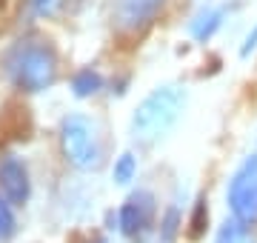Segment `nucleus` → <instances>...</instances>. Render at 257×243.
<instances>
[{
  "label": "nucleus",
  "instance_id": "nucleus-15",
  "mask_svg": "<svg viewBox=\"0 0 257 243\" xmlns=\"http://www.w3.org/2000/svg\"><path fill=\"white\" fill-rule=\"evenodd\" d=\"M29 6H32L37 18H49V15H55L60 9V0H29Z\"/></svg>",
  "mask_w": 257,
  "mask_h": 243
},
{
  "label": "nucleus",
  "instance_id": "nucleus-2",
  "mask_svg": "<svg viewBox=\"0 0 257 243\" xmlns=\"http://www.w3.org/2000/svg\"><path fill=\"white\" fill-rule=\"evenodd\" d=\"M6 75L23 92H43L57 77L55 49L40 40H20L6 55Z\"/></svg>",
  "mask_w": 257,
  "mask_h": 243
},
{
  "label": "nucleus",
  "instance_id": "nucleus-5",
  "mask_svg": "<svg viewBox=\"0 0 257 243\" xmlns=\"http://www.w3.org/2000/svg\"><path fill=\"white\" fill-rule=\"evenodd\" d=\"M152 217H155V195L146 192V189H138V192H132L126 197V203L120 206L117 226L126 237H135V234L146 232Z\"/></svg>",
  "mask_w": 257,
  "mask_h": 243
},
{
  "label": "nucleus",
  "instance_id": "nucleus-14",
  "mask_svg": "<svg viewBox=\"0 0 257 243\" xmlns=\"http://www.w3.org/2000/svg\"><path fill=\"white\" fill-rule=\"evenodd\" d=\"M206 220H209V209H206V200H197V206H194V215L192 220H189V234H192L194 240L203 234V229H206Z\"/></svg>",
  "mask_w": 257,
  "mask_h": 243
},
{
  "label": "nucleus",
  "instance_id": "nucleus-10",
  "mask_svg": "<svg viewBox=\"0 0 257 243\" xmlns=\"http://www.w3.org/2000/svg\"><path fill=\"white\" fill-rule=\"evenodd\" d=\"M100 86H103L100 75H97V72H92V69H80V72L72 77V92H74V97H89V94H94Z\"/></svg>",
  "mask_w": 257,
  "mask_h": 243
},
{
  "label": "nucleus",
  "instance_id": "nucleus-7",
  "mask_svg": "<svg viewBox=\"0 0 257 243\" xmlns=\"http://www.w3.org/2000/svg\"><path fill=\"white\" fill-rule=\"evenodd\" d=\"M166 0H114V26L120 32H140L149 26Z\"/></svg>",
  "mask_w": 257,
  "mask_h": 243
},
{
  "label": "nucleus",
  "instance_id": "nucleus-16",
  "mask_svg": "<svg viewBox=\"0 0 257 243\" xmlns=\"http://www.w3.org/2000/svg\"><path fill=\"white\" fill-rule=\"evenodd\" d=\"M254 49H257V23H254V29H251V32L246 35V40H243V49H240V55L248 57L251 52H254Z\"/></svg>",
  "mask_w": 257,
  "mask_h": 243
},
{
  "label": "nucleus",
  "instance_id": "nucleus-18",
  "mask_svg": "<svg viewBox=\"0 0 257 243\" xmlns=\"http://www.w3.org/2000/svg\"><path fill=\"white\" fill-rule=\"evenodd\" d=\"M0 6H3V0H0Z\"/></svg>",
  "mask_w": 257,
  "mask_h": 243
},
{
  "label": "nucleus",
  "instance_id": "nucleus-12",
  "mask_svg": "<svg viewBox=\"0 0 257 243\" xmlns=\"http://www.w3.org/2000/svg\"><path fill=\"white\" fill-rule=\"evenodd\" d=\"M163 229H160V240L163 243H172L175 240V234H177V229H180V209L177 206H172L169 212L163 215Z\"/></svg>",
  "mask_w": 257,
  "mask_h": 243
},
{
  "label": "nucleus",
  "instance_id": "nucleus-4",
  "mask_svg": "<svg viewBox=\"0 0 257 243\" xmlns=\"http://www.w3.org/2000/svg\"><path fill=\"white\" fill-rule=\"evenodd\" d=\"M226 203H229L231 217L248 226L257 223V155H248L234 169L226 186Z\"/></svg>",
  "mask_w": 257,
  "mask_h": 243
},
{
  "label": "nucleus",
  "instance_id": "nucleus-6",
  "mask_svg": "<svg viewBox=\"0 0 257 243\" xmlns=\"http://www.w3.org/2000/svg\"><path fill=\"white\" fill-rule=\"evenodd\" d=\"M0 195L15 206H23L29 200V195H32L29 169L15 155H6V158L0 160Z\"/></svg>",
  "mask_w": 257,
  "mask_h": 243
},
{
  "label": "nucleus",
  "instance_id": "nucleus-8",
  "mask_svg": "<svg viewBox=\"0 0 257 243\" xmlns=\"http://www.w3.org/2000/svg\"><path fill=\"white\" fill-rule=\"evenodd\" d=\"M220 20H223V9H203L194 15L192 20V38L197 40H209L217 29H220Z\"/></svg>",
  "mask_w": 257,
  "mask_h": 243
},
{
  "label": "nucleus",
  "instance_id": "nucleus-1",
  "mask_svg": "<svg viewBox=\"0 0 257 243\" xmlns=\"http://www.w3.org/2000/svg\"><path fill=\"white\" fill-rule=\"evenodd\" d=\"M186 106V89L169 83L157 86L155 92H149L138 103V109L132 114V138L138 143H155L166 138L180 120Z\"/></svg>",
  "mask_w": 257,
  "mask_h": 243
},
{
  "label": "nucleus",
  "instance_id": "nucleus-3",
  "mask_svg": "<svg viewBox=\"0 0 257 243\" xmlns=\"http://www.w3.org/2000/svg\"><path fill=\"white\" fill-rule=\"evenodd\" d=\"M60 146H63L66 160L80 172H92L103 160L97 126L86 114H69L60 123Z\"/></svg>",
  "mask_w": 257,
  "mask_h": 243
},
{
  "label": "nucleus",
  "instance_id": "nucleus-11",
  "mask_svg": "<svg viewBox=\"0 0 257 243\" xmlns=\"http://www.w3.org/2000/svg\"><path fill=\"white\" fill-rule=\"evenodd\" d=\"M135 175H138V160H135V155H132V152H123V155L114 160L111 178H114V183L126 186V183H132V180H135Z\"/></svg>",
  "mask_w": 257,
  "mask_h": 243
},
{
  "label": "nucleus",
  "instance_id": "nucleus-13",
  "mask_svg": "<svg viewBox=\"0 0 257 243\" xmlns=\"http://www.w3.org/2000/svg\"><path fill=\"white\" fill-rule=\"evenodd\" d=\"M15 215H12V203L6 197H0V240H6L15 234Z\"/></svg>",
  "mask_w": 257,
  "mask_h": 243
},
{
  "label": "nucleus",
  "instance_id": "nucleus-9",
  "mask_svg": "<svg viewBox=\"0 0 257 243\" xmlns=\"http://www.w3.org/2000/svg\"><path fill=\"white\" fill-rule=\"evenodd\" d=\"M214 243H254V234H251V226L248 223H243L237 217H229V220L217 229Z\"/></svg>",
  "mask_w": 257,
  "mask_h": 243
},
{
  "label": "nucleus",
  "instance_id": "nucleus-17",
  "mask_svg": "<svg viewBox=\"0 0 257 243\" xmlns=\"http://www.w3.org/2000/svg\"><path fill=\"white\" fill-rule=\"evenodd\" d=\"M94 243H103V240H94Z\"/></svg>",
  "mask_w": 257,
  "mask_h": 243
}]
</instances>
